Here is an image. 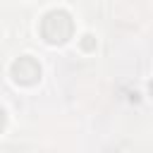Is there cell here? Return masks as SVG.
I'll use <instances>...</instances> for the list:
<instances>
[{"instance_id":"6da1fadb","label":"cell","mask_w":153,"mask_h":153,"mask_svg":"<svg viewBox=\"0 0 153 153\" xmlns=\"http://www.w3.org/2000/svg\"><path fill=\"white\" fill-rule=\"evenodd\" d=\"M41 33L48 43H65L74 33V22L65 10H53L41 22Z\"/></svg>"},{"instance_id":"7a4b0ae2","label":"cell","mask_w":153,"mask_h":153,"mask_svg":"<svg viewBox=\"0 0 153 153\" xmlns=\"http://www.w3.org/2000/svg\"><path fill=\"white\" fill-rule=\"evenodd\" d=\"M12 76H14V81H19V84H33V81H38V76H41V65H38L33 57L24 55V57H19V60L12 65Z\"/></svg>"},{"instance_id":"3957f363","label":"cell","mask_w":153,"mask_h":153,"mask_svg":"<svg viewBox=\"0 0 153 153\" xmlns=\"http://www.w3.org/2000/svg\"><path fill=\"white\" fill-rule=\"evenodd\" d=\"M81 48H84V50H93V48H96V38H93V36H84V38H81Z\"/></svg>"},{"instance_id":"277c9868","label":"cell","mask_w":153,"mask_h":153,"mask_svg":"<svg viewBox=\"0 0 153 153\" xmlns=\"http://www.w3.org/2000/svg\"><path fill=\"white\" fill-rule=\"evenodd\" d=\"M2 127H5V112L0 110V131H2Z\"/></svg>"},{"instance_id":"5b68a950","label":"cell","mask_w":153,"mask_h":153,"mask_svg":"<svg viewBox=\"0 0 153 153\" xmlns=\"http://www.w3.org/2000/svg\"><path fill=\"white\" fill-rule=\"evenodd\" d=\"M151 93H153V81H151Z\"/></svg>"}]
</instances>
